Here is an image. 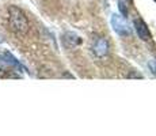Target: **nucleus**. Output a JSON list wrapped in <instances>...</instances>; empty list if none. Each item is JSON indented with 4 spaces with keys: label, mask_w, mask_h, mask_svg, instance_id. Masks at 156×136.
Listing matches in <instances>:
<instances>
[{
    "label": "nucleus",
    "mask_w": 156,
    "mask_h": 136,
    "mask_svg": "<svg viewBox=\"0 0 156 136\" xmlns=\"http://www.w3.org/2000/svg\"><path fill=\"white\" fill-rule=\"evenodd\" d=\"M8 14V25L11 30L18 34H25L29 30V20L26 14L16 6H10L7 10Z\"/></svg>",
    "instance_id": "obj_1"
},
{
    "label": "nucleus",
    "mask_w": 156,
    "mask_h": 136,
    "mask_svg": "<svg viewBox=\"0 0 156 136\" xmlns=\"http://www.w3.org/2000/svg\"><path fill=\"white\" fill-rule=\"evenodd\" d=\"M110 23H112L113 30L117 33L118 35L121 37H126V35H130L132 29L129 26L128 20L125 19L122 15L119 14H113L112 15V19H110Z\"/></svg>",
    "instance_id": "obj_2"
},
{
    "label": "nucleus",
    "mask_w": 156,
    "mask_h": 136,
    "mask_svg": "<svg viewBox=\"0 0 156 136\" xmlns=\"http://www.w3.org/2000/svg\"><path fill=\"white\" fill-rule=\"evenodd\" d=\"M133 26H134V30H136L137 35H139L140 40L148 42L152 40V35H151V31H149L148 26H147V23L144 22L141 18H136V19L133 20Z\"/></svg>",
    "instance_id": "obj_3"
},
{
    "label": "nucleus",
    "mask_w": 156,
    "mask_h": 136,
    "mask_svg": "<svg viewBox=\"0 0 156 136\" xmlns=\"http://www.w3.org/2000/svg\"><path fill=\"white\" fill-rule=\"evenodd\" d=\"M92 50H94V53L97 54L98 57H105L109 53V42L102 37L97 38L94 42V46H92Z\"/></svg>",
    "instance_id": "obj_4"
},
{
    "label": "nucleus",
    "mask_w": 156,
    "mask_h": 136,
    "mask_svg": "<svg viewBox=\"0 0 156 136\" xmlns=\"http://www.w3.org/2000/svg\"><path fill=\"white\" fill-rule=\"evenodd\" d=\"M62 40H64V44L67 45V48H69V49L76 48L77 45H80V42H82L80 37L79 35H76L75 33H65Z\"/></svg>",
    "instance_id": "obj_5"
},
{
    "label": "nucleus",
    "mask_w": 156,
    "mask_h": 136,
    "mask_svg": "<svg viewBox=\"0 0 156 136\" xmlns=\"http://www.w3.org/2000/svg\"><path fill=\"white\" fill-rule=\"evenodd\" d=\"M11 71H15L12 64L8 61V59L4 54H0V72H11Z\"/></svg>",
    "instance_id": "obj_6"
},
{
    "label": "nucleus",
    "mask_w": 156,
    "mask_h": 136,
    "mask_svg": "<svg viewBox=\"0 0 156 136\" xmlns=\"http://www.w3.org/2000/svg\"><path fill=\"white\" fill-rule=\"evenodd\" d=\"M118 8H119V11H121L122 17H126L128 15V7H126V4H125L122 0H119L118 2Z\"/></svg>",
    "instance_id": "obj_7"
},
{
    "label": "nucleus",
    "mask_w": 156,
    "mask_h": 136,
    "mask_svg": "<svg viewBox=\"0 0 156 136\" xmlns=\"http://www.w3.org/2000/svg\"><path fill=\"white\" fill-rule=\"evenodd\" d=\"M148 68H149V71L152 72V75L154 76H156V60H149L148 61Z\"/></svg>",
    "instance_id": "obj_8"
},
{
    "label": "nucleus",
    "mask_w": 156,
    "mask_h": 136,
    "mask_svg": "<svg viewBox=\"0 0 156 136\" xmlns=\"http://www.w3.org/2000/svg\"><path fill=\"white\" fill-rule=\"evenodd\" d=\"M155 2H156V0H155Z\"/></svg>",
    "instance_id": "obj_9"
}]
</instances>
